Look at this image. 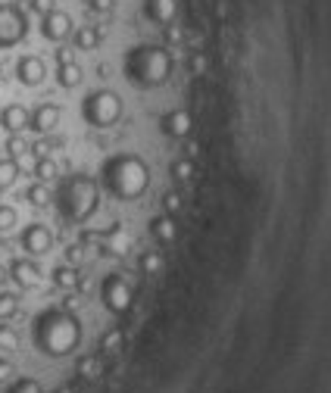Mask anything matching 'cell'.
I'll list each match as a JSON object with an SVG mask.
<instances>
[{
    "instance_id": "cell-1",
    "label": "cell",
    "mask_w": 331,
    "mask_h": 393,
    "mask_svg": "<svg viewBox=\"0 0 331 393\" xmlns=\"http://www.w3.org/2000/svg\"><path fill=\"white\" fill-rule=\"evenodd\" d=\"M35 346L50 359H66L81 344V322L69 309H44L32 328Z\"/></svg>"
},
{
    "instance_id": "cell-2",
    "label": "cell",
    "mask_w": 331,
    "mask_h": 393,
    "mask_svg": "<svg viewBox=\"0 0 331 393\" xmlns=\"http://www.w3.org/2000/svg\"><path fill=\"white\" fill-rule=\"evenodd\" d=\"M103 187L122 203H134L150 187V165L138 153H119L103 163Z\"/></svg>"
},
{
    "instance_id": "cell-3",
    "label": "cell",
    "mask_w": 331,
    "mask_h": 393,
    "mask_svg": "<svg viewBox=\"0 0 331 393\" xmlns=\"http://www.w3.org/2000/svg\"><path fill=\"white\" fill-rule=\"evenodd\" d=\"M172 54L160 44H138L122 59V75L134 88H163L172 78Z\"/></svg>"
},
{
    "instance_id": "cell-4",
    "label": "cell",
    "mask_w": 331,
    "mask_h": 393,
    "mask_svg": "<svg viewBox=\"0 0 331 393\" xmlns=\"http://www.w3.org/2000/svg\"><path fill=\"white\" fill-rule=\"evenodd\" d=\"M59 213L66 222L72 225H85L97 209H100V184L91 175H72L66 178V184L59 187Z\"/></svg>"
},
{
    "instance_id": "cell-5",
    "label": "cell",
    "mask_w": 331,
    "mask_h": 393,
    "mask_svg": "<svg viewBox=\"0 0 331 393\" xmlns=\"http://www.w3.org/2000/svg\"><path fill=\"white\" fill-rule=\"evenodd\" d=\"M81 119L91 128H112L122 119V97L110 88L91 90V94L81 100Z\"/></svg>"
},
{
    "instance_id": "cell-6",
    "label": "cell",
    "mask_w": 331,
    "mask_h": 393,
    "mask_svg": "<svg viewBox=\"0 0 331 393\" xmlns=\"http://www.w3.org/2000/svg\"><path fill=\"white\" fill-rule=\"evenodd\" d=\"M28 35V16L16 4H0V47H16Z\"/></svg>"
},
{
    "instance_id": "cell-7",
    "label": "cell",
    "mask_w": 331,
    "mask_h": 393,
    "mask_svg": "<svg viewBox=\"0 0 331 393\" xmlns=\"http://www.w3.org/2000/svg\"><path fill=\"white\" fill-rule=\"evenodd\" d=\"M100 300H103V306H107L112 315H125L132 309V303H134V291H132V284L125 281L122 275H107V278H103V284H100Z\"/></svg>"
},
{
    "instance_id": "cell-8",
    "label": "cell",
    "mask_w": 331,
    "mask_h": 393,
    "mask_svg": "<svg viewBox=\"0 0 331 393\" xmlns=\"http://www.w3.org/2000/svg\"><path fill=\"white\" fill-rule=\"evenodd\" d=\"M22 250L28 256H47L54 250V231L41 222H32L25 231H22Z\"/></svg>"
},
{
    "instance_id": "cell-9",
    "label": "cell",
    "mask_w": 331,
    "mask_h": 393,
    "mask_svg": "<svg viewBox=\"0 0 331 393\" xmlns=\"http://www.w3.org/2000/svg\"><path fill=\"white\" fill-rule=\"evenodd\" d=\"M75 32V22L66 10H50L47 16H41V35L54 44H63L66 37H72Z\"/></svg>"
},
{
    "instance_id": "cell-10",
    "label": "cell",
    "mask_w": 331,
    "mask_h": 393,
    "mask_svg": "<svg viewBox=\"0 0 331 393\" xmlns=\"http://www.w3.org/2000/svg\"><path fill=\"white\" fill-rule=\"evenodd\" d=\"M16 78H19V85H25V88H37L47 78V66H44L41 57L25 54V57H19V63H16Z\"/></svg>"
},
{
    "instance_id": "cell-11",
    "label": "cell",
    "mask_w": 331,
    "mask_h": 393,
    "mask_svg": "<svg viewBox=\"0 0 331 393\" xmlns=\"http://www.w3.org/2000/svg\"><path fill=\"white\" fill-rule=\"evenodd\" d=\"M6 271H10V278L22 287V291H35V287L41 284V278H44V271H41V266H37L35 259H13Z\"/></svg>"
},
{
    "instance_id": "cell-12",
    "label": "cell",
    "mask_w": 331,
    "mask_h": 393,
    "mask_svg": "<svg viewBox=\"0 0 331 393\" xmlns=\"http://www.w3.org/2000/svg\"><path fill=\"white\" fill-rule=\"evenodd\" d=\"M160 128H163L166 138L185 141L187 134H191V112H187V110H172V112H166V116L160 119Z\"/></svg>"
},
{
    "instance_id": "cell-13",
    "label": "cell",
    "mask_w": 331,
    "mask_h": 393,
    "mask_svg": "<svg viewBox=\"0 0 331 393\" xmlns=\"http://www.w3.org/2000/svg\"><path fill=\"white\" fill-rule=\"evenodd\" d=\"M144 16L153 25H172L178 16V0H144Z\"/></svg>"
},
{
    "instance_id": "cell-14",
    "label": "cell",
    "mask_w": 331,
    "mask_h": 393,
    "mask_svg": "<svg viewBox=\"0 0 331 393\" xmlns=\"http://www.w3.org/2000/svg\"><path fill=\"white\" fill-rule=\"evenodd\" d=\"M32 122V112H28L22 103H10V107L0 110V128H6L10 134H22Z\"/></svg>"
},
{
    "instance_id": "cell-15",
    "label": "cell",
    "mask_w": 331,
    "mask_h": 393,
    "mask_svg": "<svg viewBox=\"0 0 331 393\" xmlns=\"http://www.w3.org/2000/svg\"><path fill=\"white\" fill-rule=\"evenodd\" d=\"M59 116H63V112H59L57 103H41V107L32 112V122H28V128L37 131V134H50L59 125Z\"/></svg>"
},
{
    "instance_id": "cell-16",
    "label": "cell",
    "mask_w": 331,
    "mask_h": 393,
    "mask_svg": "<svg viewBox=\"0 0 331 393\" xmlns=\"http://www.w3.org/2000/svg\"><path fill=\"white\" fill-rule=\"evenodd\" d=\"M150 234L156 237V244H160V247L175 244V237H178V225H175V218H172V216H156L153 222H150Z\"/></svg>"
},
{
    "instance_id": "cell-17",
    "label": "cell",
    "mask_w": 331,
    "mask_h": 393,
    "mask_svg": "<svg viewBox=\"0 0 331 393\" xmlns=\"http://www.w3.org/2000/svg\"><path fill=\"white\" fill-rule=\"evenodd\" d=\"M100 41H103V32H100V28H94V25H79L72 32L75 50H97V47H100Z\"/></svg>"
},
{
    "instance_id": "cell-18",
    "label": "cell",
    "mask_w": 331,
    "mask_h": 393,
    "mask_svg": "<svg viewBox=\"0 0 331 393\" xmlns=\"http://www.w3.org/2000/svg\"><path fill=\"white\" fill-rule=\"evenodd\" d=\"M75 372L85 377V381H97V377L103 375V359L97 356V353H91V356H81L79 362H75Z\"/></svg>"
},
{
    "instance_id": "cell-19",
    "label": "cell",
    "mask_w": 331,
    "mask_h": 393,
    "mask_svg": "<svg viewBox=\"0 0 331 393\" xmlns=\"http://www.w3.org/2000/svg\"><path fill=\"white\" fill-rule=\"evenodd\" d=\"M54 284L59 287V291H75V287L81 284L79 269L69 266V262H66V266H57V269H54Z\"/></svg>"
},
{
    "instance_id": "cell-20",
    "label": "cell",
    "mask_w": 331,
    "mask_h": 393,
    "mask_svg": "<svg viewBox=\"0 0 331 393\" xmlns=\"http://www.w3.org/2000/svg\"><path fill=\"white\" fill-rule=\"evenodd\" d=\"M81 66L79 63H66V66H57V85L59 88H79L81 85Z\"/></svg>"
},
{
    "instance_id": "cell-21",
    "label": "cell",
    "mask_w": 331,
    "mask_h": 393,
    "mask_svg": "<svg viewBox=\"0 0 331 393\" xmlns=\"http://www.w3.org/2000/svg\"><path fill=\"white\" fill-rule=\"evenodd\" d=\"M16 178H19V160L4 156V160H0V191H10V187L16 184Z\"/></svg>"
},
{
    "instance_id": "cell-22",
    "label": "cell",
    "mask_w": 331,
    "mask_h": 393,
    "mask_svg": "<svg viewBox=\"0 0 331 393\" xmlns=\"http://www.w3.org/2000/svg\"><path fill=\"white\" fill-rule=\"evenodd\" d=\"M25 200L32 203L35 209H44L50 200H54V194H50V187L44 184V181H37V184H32V187H28V191H25Z\"/></svg>"
},
{
    "instance_id": "cell-23",
    "label": "cell",
    "mask_w": 331,
    "mask_h": 393,
    "mask_svg": "<svg viewBox=\"0 0 331 393\" xmlns=\"http://www.w3.org/2000/svg\"><path fill=\"white\" fill-rule=\"evenodd\" d=\"M35 175H37V181L50 184V181H54V178L59 175L57 160H50V156H37V163H35Z\"/></svg>"
},
{
    "instance_id": "cell-24",
    "label": "cell",
    "mask_w": 331,
    "mask_h": 393,
    "mask_svg": "<svg viewBox=\"0 0 331 393\" xmlns=\"http://www.w3.org/2000/svg\"><path fill=\"white\" fill-rule=\"evenodd\" d=\"M122 344H125V331L122 328H110L107 334L100 337V350L103 353H119V350H122Z\"/></svg>"
},
{
    "instance_id": "cell-25",
    "label": "cell",
    "mask_w": 331,
    "mask_h": 393,
    "mask_svg": "<svg viewBox=\"0 0 331 393\" xmlns=\"http://www.w3.org/2000/svg\"><path fill=\"white\" fill-rule=\"evenodd\" d=\"M19 312V297L10 291H0V322H10Z\"/></svg>"
},
{
    "instance_id": "cell-26",
    "label": "cell",
    "mask_w": 331,
    "mask_h": 393,
    "mask_svg": "<svg viewBox=\"0 0 331 393\" xmlns=\"http://www.w3.org/2000/svg\"><path fill=\"white\" fill-rule=\"evenodd\" d=\"M16 346H19L16 328H13V324H4V322H0V350H4V353H13Z\"/></svg>"
},
{
    "instance_id": "cell-27",
    "label": "cell",
    "mask_w": 331,
    "mask_h": 393,
    "mask_svg": "<svg viewBox=\"0 0 331 393\" xmlns=\"http://www.w3.org/2000/svg\"><path fill=\"white\" fill-rule=\"evenodd\" d=\"M16 225H19V213L13 206H6V203H0V234H10Z\"/></svg>"
},
{
    "instance_id": "cell-28",
    "label": "cell",
    "mask_w": 331,
    "mask_h": 393,
    "mask_svg": "<svg viewBox=\"0 0 331 393\" xmlns=\"http://www.w3.org/2000/svg\"><path fill=\"white\" fill-rule=\"evenodd\" d=\"M141 271H144V275H156V271L163 269V256H160V250H147L144 256H141Z\"/></svg>"
},
{
    "instance_id": "cell-29",
    "label": "cell",
    "mask_w": 331,
    "mask_h": 393,
    "mask_svg": "<svg viewBox=\"0 0 331 393\" xmlns=\"http://www.w3.org/2000/svg\"><path fill=\"white\" fill-rule=\"evenodd\" d=\"M28 150L32 147L22 141V134H10V138H6V156H10V160H19V156H25Z\"/></svg>"
},
{
    "instance_id": "cell-30",
    "label": "cell",
    "mask_w": 331,
    "mask_h": 393,
    "mask_svg": "<svg viewBox=\"0 0 331 393\" xmlns=\"http://www.w3.org/2000/svg\"><path fill=\"white\" fill-rule=\"evenodd\" d=\"M169 172H172V178H175V181H187L194 175V165H191V160H175L169 165Z\"/></svg>"
},
{
    "instance_id": "cell-31",
    "label": "cell",
    "mask_w": 331,
    "mask_h": 393,
    "mask_svg": "<svg viewBox=\"0 0 331 393\" xmlns=\"http://www.w3.org/2000/svg\"><path fill=\"white\" fill-rule=\"evenodd\" d=\"M163 209H166V216H175L178 209H182V194H178V191H166L163 194Z\"/></svg>"
},
{
    "instance_id": "cell-32",
    "label": "cell",
    "mask_w": 331,
    "mask_h": 393,
    "mask_svg": "<svg viewBox=\"0 0 331 393\" xmlns=\"http://www.w3.org/2000/svg\"><path fill=\"white\" fill-rule=\"evenodd\" d=\"M10 393H44V390H41V384H37L35 377H19V381L10 387Z\"/></svg>"
},
{
    "instance_id": "cell-33",
    "label": "cell",
    "mask_w": 331,
    "mask_h": 393,
    "mask_svg": "<svg viewBox=\"0 0 331 393\" xmlns=\"http://www.w3.org/2000/svg\"><path fill=\"white\" fill-rule=\"evenodd\" d=\"M66 262L79 269L81 262H85V247H81V244H69V247H66Z\"/></svg>"
},
{
    "instance_id": "cell-34",
    "label": "cell",
    "mask_w": 331,
    "mask_h": 393,
    "mask_svg": "<svg viewBox=\"0 0 331 393\" xmlns=\"http://www.w3.org/2000/svg\"><path fill=\"white\" fill-rule=\"evenodd\" d=\"M28 10L37 16H47L50 10H57V0H28Z\"/></svg>"
},
{
    "instance_id": "cell-35",
    "label": "cell",
    "mask_w": 331,
    "mask_h": 393,
    "mask_svg": "<svg viewBox=\"0 0 331 393\" xmlns=\"http://www.w3.org/2000/svg\"><path fill=\"white\" fill-rule=\"evenodd\" d=\"M57 66H66V63H75V47H57Z\"/></svg>"
},
{
    "instance_id": "cell-36",
    "label": "cell",
    "mask_w": 331,
    "mask_h": 393,
    "mask_svg": "<svg viewBox=\"0 0 331 393\" xmlns=\"http://www.w3.org/2000/svg\"><path fill=\"white\" fill-rule=\"evenodd\" d=\"M88 6H91L94 13H112V6H116V0H88Z\"/></svg>"
},
{
    "instance_id": "cell-37",
    "label": "cell",
    "mask_w": 331,
    "mask_h": 393,
    "mask_svg": "<svg viewBox=\"0 0 331 393\" xmlns=\"http://www.w3.org/2000/svg\"><path fill=\"white\" fill-rule=\"evenodd\" d=\"M13 375H16V368H13V362H10V359H0V384H6Z\"/></svg>"
},
{
    "instance_id": "cell-38",
    "label": "cell",
    "mask_w": 331,
    "mask_h": 393,
    "mask_svg": "<svg viewBox=\"0 0 331 393\" xmlns=\"http://www.w3.org/2000/svg\"><path fill=\"white\" fill-rule=\"evenodd\" d=\"M191 72H194V75H203V72H207V59H203V57H191Z\"/></svg>"
},
{
    "instance_id": "cell-39",
    "label": "cell",
    "mask_w": 331,
    "mask_h": 393,
    "mask_svg": "<svg viewBox=\"0 0 331 393\" xmlns=\"http://www.w3.org/2000/svg\"><path fill=\"white\" fill-rule=\"evenodd\" d=\"M166 37H169V41H178V37H182V32H178L175 25H166Z\"/></svg>"
},
{
    "instance_id": "cell-40",
    "label": "cell",
    "mask_w": 331,
    "mask_h": 393,
    "mask_svg": "<svg viewBox=\"0 0 331 393\" xmlns=\"http://www.w3.org/2000/svg\"><path fill=\"white\" fill-rule=\"evenodd\" d=\"M6 278H10V271H6L4 266H0V287H4V284H6Z\"/></svg>"
},
{
    "instance_id": "cell-41",
    "label": "cell",
    "mask_w": 331,
    "mask_h": 393,
    "mask_svg": "<svg viewBox=\"0 0 331 393\" xmlns=\"http://www.w3.org/2000/svg\"><path fill=\"white\" fill-rule=\"evenodd\" d=\"M57 393H75V390H72V387H59Z\"/></svg>"
},
{
    "instance_id": "cell-42",
    "label": "cell",
    "mask_w": 331,
    "mask_h": 393,
    "mask_svg": "<svg viewBox=\"0 0 331 393\" xmlns=\"http://www.w3.org/2000/svg\"><path fill=\"white\" fill-rule=\"evenodd\" d=\"M0 247H4V234H0Z\"/></svg>"
},
{
    "instance_id": "cell-43",
    "label": "cell",
    "mask_w": 331,
    "mask_h": 393,
    "mask_svg": "<svg viewBox=\"0 0 331 393\" xmlns=\"http://www.w3.org/2000/svg\"><path fill=\"white\" fill-rule=\"evenodd\" d=\"M0 72H4V63H0Z\"/></svg>"
}]
</instances>
